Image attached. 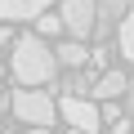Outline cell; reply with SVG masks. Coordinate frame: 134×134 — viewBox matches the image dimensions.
Returning <instances> with one entry per match:
<instances>
[{"label": "cell", "mask_w": 134, "mask_h": 134, "mask_svg": "<svg viewBox=\"0 0 134 134\" xmlns=\"http://www.w3.org/2000/svg\"><path fill=\"white\" fill-rule=\"evenodd\" d=\"M90 85H94V81H90L85 72H76L72 81H67V94H72V98H85V94H90Z\"/></svg>", "instance_id": "8fae6325"}, {"label": "cell", "mask_w": 134, "mask_h": 134, "mask_svg": "<svg viewBox=\"0 0 134 134\" xmlns=\"http://www.w3.org/2000/svg\"><path fill=\"white\" fill-rule=\"evenodd\" d=\"M107 134H130V121H112V130Z\"/></svg>", "instance_id": "5bb4252c"}, {"label": "cell", "mask_w": 134, "mask_h": 134, "mask_svg": "<svg viewBox=\"0 0 134 134\" xmlns=\"http://www.w3.org/2000/svg\"><path fill=\"white\" fill-rule=\"evenodd\" d=\"M40 14H49V0H27V23L40 18Z\"/></svg>", "instance_id": "7c38bea8"}, {"label": "cell", "mask_w": 134, "mask_h": 134, "mask_svg": "<svg viewBox=\"0 0 134 134\" xmlns=\"http://www.w3.org/2000/svg\"><path fill=\"white\" fill-rule=\"evenodd\" d=\"M9 107H14V116L27 121L31 130H49V125L58 121V107H54V98H49L45 90H18V94L9 98Z\"/></svg>", "instance_id": "7a4b0ae2"}, {"label": "cell", "mask_w": 134, "mask_h": 134, "mask_svg": "<svg viewBox=\"0 0 134 134\" xmlns=\"http://www.w3.org/2000/svg\"><path fill=\"white\" fill-rule=\"evenodd\" d=\"M90 94H94V98H107V103H112V98H121V94H125V76H121V72H103V76H98V81L90 85Z\"/></svg>", "instance_id": "52a82bcc"}, {"label": "cell", "mask_w": 134, "mask_h": 134, "mask_svg": "<svg viewBox=\"0 0 134 134\" xmlns=\"http://www.w3.org/2000/svg\"><path fill=\"white\" fill-rule=\"evenodd\" d=\"M121 54L134 63V5L125 9V18H121Z\"/></svg>", "instance_id": "9c48e42d"}, {"label": "cell", "mask_w": 134, "mask_h": 134, "mask_svg": "<svg viewBox=\"0 0 134 134\" xmlns=\"http://www.w3.org/2000/svg\"><path fill=\"white\" fill-rule=\"evenodd\" d=\"M27 23V0H0V27Z\"/></svg>", "instance_id": "ba28073f"}, {"label": "cell", "mask_w": 134, "mask_h": 134, "mask_svg": "<svg viewBox=\"0 0 134 134\" xmlns=\"http://www.w3.org/2000/svg\"><path fill=\"white\" fill-rule=\"evenodd\" d=\"M54 107H58V116H63L67 125L81 130V134H98V130H103V116H98V107H94L90 98H72V94H67V98L54 103Z\"/></svg>", "instance_id": "3957f363"}, {"label": "cell", "mask_w": 134, "mask_h": 134, "mask_svg": "<svg viewBox=\"0 0 134 134\" xmlns=\"http://www.w3.org/2000/svg\"><path fill=\"white\" fill-rule=\"evenodd\" d=\"M36 23V36L45 40V36H54V31H63V23H58V14H40V18H31Z\"/></svg>", "instance_id": "30bf717a"}, {"label": "cell", "mask_w": 134, "mask_h": 134, "mask_svg": "<svg viewBox=\"0 0 134 134\" xmlns=\"http://www.w3.org/2000/svg\"><path fill=\"white\" fill-rule=\"evenodd\" d=\"M72 134H81V130H72Z\"/></svg>", "instance_id": "ac0fdd59"}, {"label": "cell", "mask_w": 134, "mask_h": 134, "mask_svg": "<svg viewBox=\"0 0 134 134\" xmlns=\"http://www.w3.org/2000/svg\"><path fill=\"white\" fill-rule=\"evenodd\" d=\"M58 23L72 31V40H85V36H94V0H63Z\"/></svg>", "instance_id": "277c9868"}, {"label": "cell", "mask_w": 134, "mask_h": 134, "mask_svg": "<svg viewBox=\"0 0 134 134\" xmlns=\"http://www.w3.org/2000/svg\"><path fill=\"white\" fill-rule=\"evenodd\" d=\"M54 63L72 67V72H81V67L90 63V49H85L81 40H67V45H58V49H54Z\"/></svg>", "instance_id": "8992f818"}, {"label": "cell", "mask_w": 134, "mask_h": 134, "mask_svg": "<svg viewBox=\"0 0 134 134\" xmlns=\"http://www.w3.org/2000/svg\"><path fill=\"white\" fill-rule=\"evenodd\" d=\"M125 112H130V116H134V76H130V81H125Z\"/></svg>", "instance_id": "4fadbf2b"}, {"label": "cell", "mask_w": 134, "mask_h": 134, "mask_svg": "<svg viewBox=\"0 0 134 134\" xmlns=\"http://www.w3.org/2000/svg\"><path fill=\"white\" fill-rule=\"evenodd\" d=\"M54 72H58L54 49H49L36 31L14 36V76H18L23 85H49V81H54Z\"/></svg>", "instance_id": "6da1fadb"}, {"label": "cell", "mask_w": 134, "mask_h": 134, "mask_svg": "<svg viewBox=\"0 0 134 134\" xmlns=\"http://www.w3.org/2000/svg\"><path fill=\"white\" fill-rule=\"evenodd\" d=\"M130 5H134V0H94V31L107 36L112 27H121V18H125Z\"/></svg>", "instance_id": "5b68a950"}, {"label": "cell", "mask_w": 134, "mask_h": 134, "mask_svg": "<svg viewBox=\"0 0 134 134\" xmlns=\"http://www.w3.org/2000/svg\"><path fill=\"white\" fill-rule=\"evenodd\" d=\"M0 76H5V67H0Z\"/></svg>", "instance_id": "e0dca14e"}, {"label": "cell", "mask_w": 134, "mask_h": 134, "mask_svg": "<svg viewBox=\"0 0 134 134\" xmlns=\"http://www.w3.org/2000/svg\"><path fill=\"white\" fill-rule=\"evenodd\" d=\"M27 134H49V130H27Z\"/></svg>", "instance_id": "2e32d148"}, {"label": "cell", "mask_w": 134, "mask_h": 134, "mask_svg": "<svg viewBox=\"0 0 134 134\" xmlns=\"http://www.w3.org/2000/svg\"><path fill=\"white\" fill-rule=\"evenodd\" d=\"M5 45H14V31H9V27H0V49H5Z\"/></svg>", "instance_id": "9a60e30c"}]
</instances>
